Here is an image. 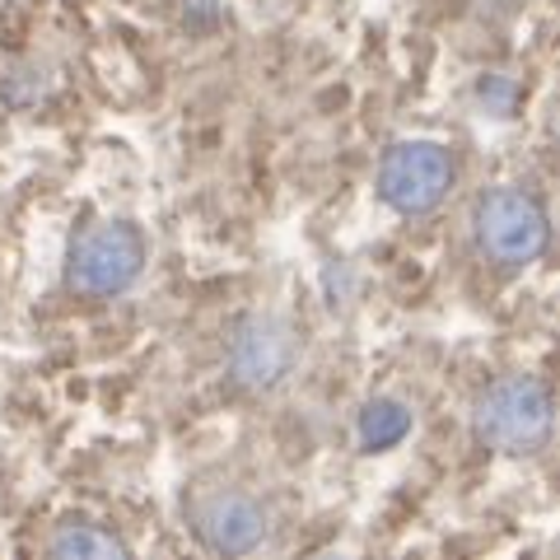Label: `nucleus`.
<instances>
[{
	"mask_svg": "<svg viewBox=\"0 0 560 560\" xmlns=\"http://www.w3.org/2000/svg\"><path fill=\"white\" fill-rule=\"evenodd\" d=\"M556 425V401L551 388L533 374H510L490 383L477 401V434L510 458H533L547 448Z\"/></svg>",
	"mask_w": 560,
	"mask_h": 560,
	"instance_id": "obj_1",
	"label": "nucleus"
},
{
	"mask_svg": "<svg viewBox=\"0 0 560 560\" xmlns=\"http://www.w3.org/2000/svg\"><path fill=\"white\" fill-rule=\"evenodd\" d=\"M145 271V234L127 220H98L80 230L66 253V280L70 290L90 294V300H113L131 290Z\"/></svg>",
	"mask_w": 560,
	"mask_h": 560,
	"instance_id": "obj_2",
	"label": "nucleus"
},
{
	"mask_svg": "<svg viewBox=\"0 0 560 560\" xmlns=\"http://www.w3.org/2000/svg\"><path fill=\"white\" fill-rule=\"evenodd\" d=\"M471 230H477L481 253L490 261H500V267H533L547 253V238H551L547 210L523 187L481 191L477 210H471Z\"/></svg>",
	"mask_w": 560,
	"mask_h": 560,
	"instance_id": "obj_3",
	"label": "nucleus"
},
{
	"mask_svg": "<svg viewBox=\"0 0 560 560\" xmlns=\"http://www.w3.org/2000/svg\"><path fill=\"white\" fill-rule=\"evenodd\" d=\"M453 187V154L434 140H397L378 160V197L397 215H430Z\"/></svg>",
	"mask_w": 560,
	"mask_h": 560,
	"instance_id": "obj_4",
	"label": "nucleus"
},
{
	"mask_svg": "<svg viewBox=\"0 0 560 560\" xmlns=\"http://www.w3.org/2000/svg\"><path fill=\"white\" fill-rule=\"evenodd\" d=\"M300 360V337H294L290 318L280 313H248L234 327L230 341V378L248 393H267L276 383H285V374Z\"/></svg>",
	"mask_w": 560,
	"mask_h": 560,
	"instance_id": "obj_5",
	"label": "nucleus"
},
{
	"mask_svg": "<svg viewBox=\"0 0 560 560\" xmlns=\"http://www.w3.org/2000/svg\"><path fill=\"white\" fill-rule=\"evenodd\" d=\"M191 528H197L201 547H210L215 556H248L267 541L271 523L253 495H243V490H215V495H206L197 504V523Z\"/></svg>",
	"mask_w": 560,
	"mask_h": 560,
	"instance_id": "obj_6",
	"label": "nucleus"
},
{
	"mask_svg": "<svg viewBox=\"0 0 560 560\" xmlns=\"http://www.w3.org/2000/svg\"><path fill=\"white\" fill-rule=\"evenodd\" d=\"M360 448L364 453H383V448H393L401 444L411 434V411H407V401H397V397H374L370 407L360 411Z\"/></svg>",
	"mask_w": 560,
	"mask_h": 560,
	"instance_id": "obj_7",
	"label": "nucleus"
},
{
	"mask_svg": "<svg viewBox=\"0 0 560 560\" xmlns=\"http://www.w3.org/2000/svg\"><path fill=\"white\" fill-rule=\"evenodd\" d=\"M51 556H75V560H108V556H127V541L94 528V523H61L47 541Z\"/></svg>",
	"mask_w": 560,
	"mask_h": 560,
	"instance_id": "obj_8",
	"label": "nucleus"
},
{
	"mask_svg": "<svg viewBox=\"0 0 560 560\" xmlns=\"http://www.w3.org/2000/svg\"><path fill=\"white\" fill-rule=\"evenodd\" d=\"M481 103H495V108H500V117H504V108H510V98H514V90H510V84H504V80H495V75H490V80H481Z\"/></svg>",
	"mask_w": 560,
	"mask_h": 560,
	"instance_id": "obj_9",
	"label": "nucleus"
}]
</instances>
